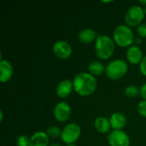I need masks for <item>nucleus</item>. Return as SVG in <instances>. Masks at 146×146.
Segmentation results:
<instances>
[{"label":"nucleus","instance_id":"nucleus-29","mask_svg":"<svg viewBox=\"0 0 146 146\" xmlns=\"http://www.w3.org/2000/svg\"><path fill=\"white\" fill-rule=\"evenodd\" d=\"M66 146H77V145H66Z\"/></svg>","mask_w":146,"mask_h":146},{"label":"nucleus","instance_id":"nucleus-6","mask_svg":"<svg viewBox=\"0 0 146 146\" xmlns=\"http://www.w3.org/2000/svg\"><path fill=\"white\" fill-rule=\"evenodd\" d=\"M145 16V9L142 6L133 5L127 9L125 15V21L129 27H135L142 23Z\"/></svg>","mask_w":146,"mask_h":146},{"label":"nucleus","instance_id":"nucleus-20","mask_svg":"<svg viewBox=\"0 0 146 146\" xmlns=\"http://www.w3.org/2000/svg\"><path fill=\"white\" fill-rule=\"evenodd\" d=\"M29 143L30 138H28L27 135H21L16 139L17 146H29Z\"/></svg>","mask_w":146,"mask_h":146},{"label":"nucleus","instance_id":"nucleus-25","mask_svg":"<svg viewBox=\"0 0 146 146\" xmlns=\"http://www.w3.org/2000/svg\"><path fill=\"white\" fill-rule=\"evenodd\" d=\"M139 3H140L141 5H144L145 7H146V0H144V1H143V0H140V1H139Z\"/></svg>","mask_w":146,"mask_h":146},{"label":"nucleus","instance_id":"nucleus-23","mask_svg":"<svg viewBox=\"0 0 146 146\" xmlns=\"http://www.w3.org/2000/svg\"><path fill=\"white\" fill-rule=\"evenodd\" d=\"M139 71L144 76H146V56H144L143 60L139 63Z\"/></svg>","mask_w":146,"mask_h":146},{"label":"nucleus","instance_id":"nucleus-30","mask_svg":"<svg viewBox=\"0 0 146 146\" xmlns=\"http://www.w3.org/2000/svg\"><path fill=\"white\" fill-rule=\"evenodd\" d=\"M145 15H146V7L145 8Z\"/></svg>","mask_w":146,"mask_h":146},{"label":"nucleus","instance_id":"nucleus-12","mask_svg":"<svg viewBox=\"0 0 146 146\" xmlns=\"http://www.w3.org/2000/svg\"><path fill=\"white\" fill-rule=\"evenodd\" d=\"M14 73V68L12 64L5 59H1L0 61V80L2 83L9 81Z\"/></svg>","mask_w":146,"mask_h":146},{"label":"nucleus","instance_id":"nucleus-7","mask_svg":"<svg viewBox=\"0 0 146 146\" xmlns=\"http://www.w3.org/2000/svg\"><path fill=\"white\" fill-rule=\"evenodd\" d=\"M110 146H130V138L122 130H113L107 137Z\"/></svg>","mask_w":146,"mask_h":146},{"label":"nucleus","instance_id":"nucleus-27","mask_svg":"<svg viewBox=\"0 0 146 146\" xmlns=\"http://www.w3.org/2000/svg\"><path fill=\"white\" fill-rule=\"evenodd\" d=\"M0 114H1V116H0V121H3V111H2V110L0 111Z\"/></svg>","mask_w":146,"mask_h":146},{"label":"nucleus","instance_id":"nucleus-3","mask_svg":"<svg viewBox=\"0 0 146 146\" xmlns=\"http://www.w3.org/2000/svg\"><path fill=\"white\" fill-rule=\"evenodd\" d=\"M113 40L116 45L121 48H128L135 41L134 34L131 27L127 25L117 26L113 32Z\"/></svg>","mask_w":146,"mask_h":146},{"label":"nucleus","instance_id":"nucleus-5","mask_svg":"<svg viewBox=\"0 0 146 146\" xmlns=\"http://www.w3.org/2000/svg\"><path fill=\"white\" fill-rule=\"evenodd\" d=\"M80 135H81V128L80 125L72 122L67 124L62 129V134L60 138L64 144L68 145H74L75 142H77Z\"/></svg>","mask_w":146,"mask_h":146},{"label":"nucleus","instance_id":"nucleus-9","mask_svg":"<svg viewBox=\"0 0 146 146\" xmlns=\"http://www.w3.org/2000/svg\"><path fill=\"white\" fill-rule=\"evenodd\" d=\"M54 55L60 59H68L71 56L73 50L72 46L65 40H57L52 46Z\"/></svg>","mask_w":146,"mask_h":146},{"label":"nucleus","instance_id":"nucleus-22","mask_svg":"<svg viewBox=\"0 0 146 146\" xmlns=\"http://www.w3.org/2000/svg\"><path fill=\"white\" fill-rule=\"evenodd\" d=\"M137 33L140 38H146V23H141L137 27Z\"/></svg>","mask_w":146,"mask_h":146},{"label":"nucleus","instance_id":"nucleus-10","mask_svg":"<svg viewBox=\"0 0 146 146\" xmlns=\"http://www.w3.org/2000/svg\"><path fill=\"white\" fill-rule=\"evenodd\" d=\"M74 90L73 81L68 79L61 80L56 88V93L60 98H67L70 96Z\"/></svg>","mask_w":146,"mask_h":146},{"label":"nucleus","instance_id":"nucleus-17","mask_svg":"<svg viewBox=\"0 0 146 146\" xmlns=\"http://www.w3.org/2000/svg\"><path fill=\"white\" fill-rule=\"evenodd\" d=\"M105 68L103 62L98 61H93L88 65V73L93 75L94 77L100 76L105 73Z\"/></svg>","mask_w":146,"mask_h":146},{"label":"nucleus","instance_id":"nucleus-19","mask_svg":"<svg viewBox=\"0 0 146 146\" xmlns=\"http://www.w3.org/2000/svg\"><path fill=\"white\" fill-rule=\"evenodd\" d=\"M46 133L48 134L49 138H51V139H57L59 137H61V134H62V130L59 127L57 126H51V127H49L47 128V131H46Z\"/></svg>","mask_w":146,"mask_h":146},{"label":"nucleus","instance_id":"nucleus-14","mask_svg":"<svg viewBox=\"0 0 146 146\" xmlns=\"http://www.w3.org/2000/svg\"><path fill=\"white\" fill-rule=\"evenodd\" d=\"M50 138L46 132H36L30 137L29 146H49Z\"/></svg>","mask_w":146,"mask_h":146},{"label":"nucleus","instance_id":"nucleus-21","mask_svg":"<svg viewBox=\"0 0 146 146\" xmlns=\"http://www.w3.org/2000/svg\"><path fill=\"white\" fill-rule=\"evenodd\" d=\"M137 110L141 116L146 118V100H142L138 104Z\"/></svg>","mask_w":146,"mask_h":146},{"label":"nucleus","instance_id":"nucleus-24","mask_svg":"<svg viewBox=\"0 0 146 146\" xmlns=\"http://www.w3.org/2000/svg\"><path fill=\"white\" fill-rule=\"evenodd\" d=\"M139 95L143 98V100H146V83L143 84L139 88Z\"/></svg>","mask_w":146,"mask_h":146},{"label":"nucleus","instance_id":"nucleus-8","mask_svg":"<svg viewBox=\"0 0 146 146\" xmlns=\"http://www.w3.org/2000/svg\"><path fill=\"white\" fill-rule=\"evenodd\" d=\"M71 107L70 105L64 101L57 103L53 110L54 118L59 122H66L71 116Z\"/></svg>","mask_w":146,"mask_h":146},{"label":"nucleus","instance_id":"nucleus-16","mask_svg":"<svg viewBox=\"0 0 146 146\" xmlns=\"http://www.w3.org/2000/svg\"><path fill=\"white\" fill-rule=\"evenodd\" d=\"M94 127L99 133H110L111 130V126L110 120L104 116H98L94 121Z\"/></svg>","mask_w":146,"mask_h":146},{"label":"nucleus","instance_id":"nucleus-26","mask_svg":"<svg viewBox=\"0 0 146 146\" xmlns=\"http://www.w3.org/2000/svg\"><path fill=\"white\" fill-rule=\"evenodd\" d=\"M135 41H136L138 44H140V43H141V39H140V38H135Z\"/></svg>","mask_w":146,"mask_h":146},{"label":"nucleus","instance_id":"nucleus-18","mask_svg":"<svg viewBox=\"0 0 146 146\" xmlns=\"http://www.w3.org/2000/svg\"><path fill=\"white\" fill-rule=\"evenodd\" d=\"M139 94V88L134 85L127 86L125 88V95L128 98H134Z\"/></svg>","mask_w":146,"mask_h":146},{"label":"nucleus","instance_id":"nucleus-28","mask_svg":"<svg viewBox=\"0 0 146 146\" xmlns=\"http://www.w3.org/2000/svg\"><path fill=\"white\" fill-rule=\"evenodd\" d=\"M49 146H61L59 144H51V145H50Z\"/></svg>","mask_w":146,"mask_h":146},{"label":"nucleus","instance_id":"nucleus-2","mask_svg":"<svg viewBox=\"0 0 146 146\" xmlns=\"http://www.w3.org/2000/svg\"><path fill=\"white\" fill-rule=\"evenodd\" d=\"M115 50V43L108 35H98L95 41V52L100 60L110 59Z\"/></svg>","mask_w":146,"mask_h":146},{"label":"nucleus","instance_id":"nucleus-4","mask_svg":"<svg viewBox=\"0 0 146 146\" xmlns=\"http://www.w3.org/2000/svg\"><path fill=\"white\" fill-rule=\"evenodd\" d=\"M128 72V64L122 59H115L111 61L105 68V74L110 80H120L123 78Z\"/></svg>","mask_w":146,"mask_h":146},{"label":"nucleus","instance_id":"nucleus-1","mask_svg":"<svg viewBox=\"0 0 146 146\" xmlns=\"http://www.w3.org/2000/svg\"><path fill=\"white\" fill-rule=\"evenodd\" d=\"M74 90L81 97H88L94 93L97 89L98 81L96 77L88 72H81L75 75L73 80Z\"/></svg>","mask_w":146,"mask_h":146},{"label":"nucleus","instance_id":"nucleus-11","mask_svg":"<svg viewBox=\"0 0 146 146\" xmlns=\"http://www.w3.org/2000/svg\"><path fill=\"white\" fill-rule=\"evenodd\" d=\"M126 56L127 62L133 65L139 64L144 58L143 51L139 45H132L128 47L126 52Z\"/></svg>","mask_w":146,"mask_h":146},{"label":"nucleus","instance_id":"nucleus-13","mask_svg":"<svg viewBox=\"0 0 146 146\" xmlns=\"http://www.w3.org/2000/svg\"><path fill=\"white\" fill-rule=\"evenodd\" d=\"M110 123L113 130H121L127 125V118L125 115L120 112L113 113L110 117Z\"/></svg>","mask_w":146,"mask_h":146},{"label":"nucleus","instance_id":"nucleus-15","mask_svg":"<svg viewBox=\"0 0 146 146\" xmlns=\"http://www.w3.org/2000/svg\"><path fill=\"white\" fill-rule=\"evenodd\" d=\"M98 33L95 30L92 28H86L81 30L78 34V39L83 44H92L96 41L98 38Z\"/></svg>","mask_w":146,"mask_h":146}]
</instances>
